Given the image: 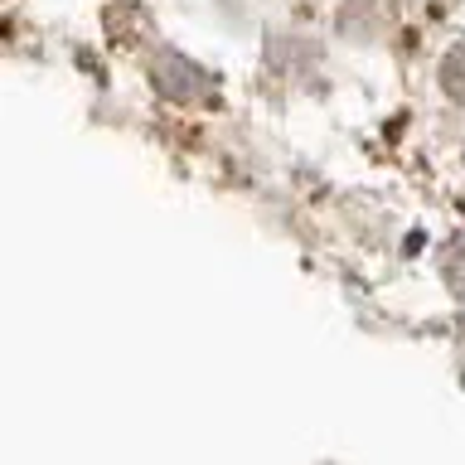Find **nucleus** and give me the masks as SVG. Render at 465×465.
I'll list each match as a JSON object with an SVG mask.
<instances>
[{
    "label": "nucleus",
    "mask_w": 465,
    "mask_h": 465,
    "mask_svg": "<svg viewBox=\"0 0 465 465\" xmlns=\"http://www.w3.org/2000/svg\"><path fill=\"white\" fill-rule=\"evenodd\" d=\"M155 87L160 93H170V97H180V102H189V97H199L203 87V73L189 64V58H180V54H160V64H155Z\"/></svg>",
    "instance_id": "1"
},
{
    "label": "nucleus",
    "mask_w": 465,
    "mask_h": 465,
    "mask_svg": "<svg viewBox=\"0 0 465 465\" xmlns=\"http://www.w3.org/2000/svg\"><path fill=\"white\" fill-rule=\"evenodd\" d=\"M441 73H446V87H450V93H456V97H465V49H456V54H450Z\"/></svg>",
    "instance_id": "2"
}]
</instances>
